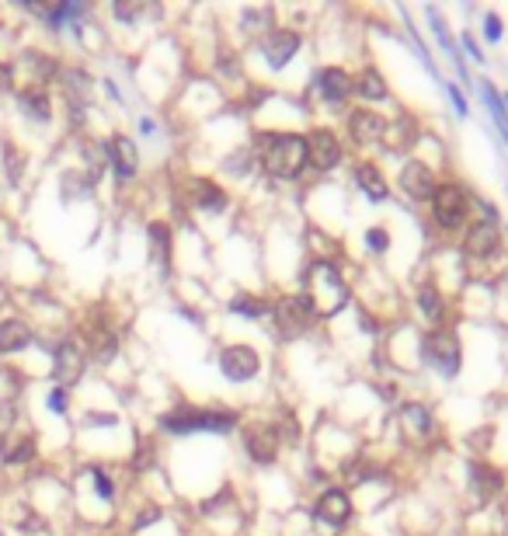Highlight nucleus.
<instances>
[{
    "mask_svg": "<svg viewBox=\"0 0 508 536\" xmlns=\"http://www.w3.org/2000/svg\"><path fill=\"white\" fill-rule=\"evenodd\" d=\"M254 157L272 178H300V171L307 167V139L296 133H261L254 139Z\"/></svg>",
    "mask_w": 508,
    "mask_h": 536,
    "instance_id": "nucleus-1",
    "label": "nucleus"
},
{
    "mask_svg": "<svg viewBox=\"0 0 508 536\" xmlns=\"http://www.w3.org/2000/svg\"><path fill=\"white\" fill-rule=\"evenodd\" d=\"M307 299L313 303L317 318H320V314H324V318H331V314H338V310L345 307L349 289H345L341 272L334 268L331 261L317 258L310 265V272H307Z\"/></svg>",
    "mask_w": 508,
    "mask_h": 536,
    "instance_id": "nucleus-2",
    "label": "nucleus"
},
{
    "mask_svg": "<svg viewBox=\"0 0 508 536\" xmlns=\"http://www.w3.org/2000/svg\"><path fill=\"white\" fill-rule=\"evenodd\" d=\"M237 415L234 411H219V408H192V404H181L175 411L160 418V429L178 432V436H188V432H234Z\"/></svg>",
    "mask_w": 508,
    "mask_h": 536,
    "instance_id": "nucleus-3",
    "label": "nucleus"
},
{
    "mask_svg": "<svg viewBox=\"0 0 508 536\" xmlns=\"http://www.w3.org/2000/svg\"><path fill=\"white\" fill-rule=\"evenodd\" d=\"M467 209H470V196L460 185H452V181L435 185V192H432V217H435V223L442 230L463 227L467 223Z\"/></svg>",
    "mask_w": 508,
    "mask_h": 536,
    "instance_id": "nucleus-4",
    "label": "nucleus"
},
{
    "mask_svg": "<svg viewBox=\"0 0 508 536\" xmlns=\"http://www.w3.org/2000/svg\"><path fill=\"white\" fill-rule=\"evenodd\" d=\"M275 324L286 338H300L303 331H310L313 320H317V310L307 299V293H296V297H286L275 303Z\"/></svg>",
    "mask_w": 508,
    "mask_h": 536,
    "instance_id": "nucleus-5",
    "label": "nucleus"
},
{
    "mask_svg": "<svg viewBox=\"0 0 508 536\" xmlns=\"http://www.w3.org/2000/svg\"><path fill=\"white\" fill-rule=\"evenodd\" d=\"M422 352H425V359H429L439 373L456 377V369H460V338L452 335V331H432V335H425Z\"/></svg>",
    "mask_w": 508,
    "mask_h": 536,
    "instance_id": "nucleus-6",
    "label": "nucleus"
},
{
    "mask_svg": "<svg viewBox=\"0 0 508 536\" xmlns=\"http://www.w3.org/2000/svg\"><path fill=\"white\" fill-rule=\"evenodd\" d=\"M261 369V356L254 352L251 345H227L219 352V373L234 383H244V379H254Z\"/></svg>",
    "mask_w": 508,
    "mask_h": 536,
    "instance_id": "nucleus-7",
    "label": "nucleus"
},
{
    "mask_svg": "<svg viewBox=\"0 0 508 536\" xmlns=\"http://www.w3.org/2000/svg\"><path fill=\"white\" fill-rule=\"evenodd\" d=\"M463 251L470 258H494L502 251V230L494 219H473L463 234Z\"/></svg>",
    "mask_w": 508,
    "mask_h": 536,
    "instance_id": "nucleus-8",
    "label": "nucleus"
},
{
    "mask_svg": "<svg viewBox=\"0 0 508 536\" xmlns=\"http://www.w3.org/2000/svg\"><path fill=\"white\" fill-rule=\"evenodd\" d=\"M80 377H84V352H80V345L74 338H66V341H59L56 352H53V379H56V387L66 390Z\"/></svg>",
    "mask_w": 508,
    "mask_h": 536,
    "instance_id": "nucleus-9",
    "label": "nucleus"
},
{
    "mask_svg": "<svg viewBox=\"0 0 508 536\" xmlns=\"http://www.w3.org/2000/svg\"><path fill=\"white\" fill-rule=\"evenodd\" d=\"M279 446H282V439H279L272 421H258V425L244 429V450L254 463H272L279 457Z\"/></svg>",
    "mask_w": 508,
    "mask_h": 536,
    "instance_id": "nucleus-10",
    "label": "nucleus"
},
{
    "mask_svg": "<svg viewBox=\"0 0 508 536\" xmlns=\"http://www.w3.org/2000/svg\"><path fill=\"white\" fill-rule=\"evenodd\" d=\"M341 143L334 137L331 129H313L310 137H307V164L317 167V171H331L341 164Z\"/></svg>",
    "mask_w": 508,
    "mask_h": 536,
    "instance_id": "nucleus-11",
    "label": "nucleus"
},
{
    "mask_svg": "<svg viewBox=\"0 0 508 536\" xmlns=\"http://www.w3.org/2000/svg\"><path fill=\"white\" fill-rule=\"evenodd\" d=\"M401 192L414 202H429L432 192H435V171L425 160H408L401 167Z\"/></svg>",
    "mask_w": 508,
    "mask_h": 536,
    "instance_id": "nucleus-12",
    "label": "nucleus"
},
{
    "mask_svg": "<svg viewBox=\"0 0 508 536\" xmlns=\"http://www.w3.org/2000/svg\"><path fill=\"white\" fill-rule=\"evenodd\" d=\"M387 126L391 122L383 119L380 112H372V108H355L352 119H349V133L359 147H372V143H380V139L387 137Z\"/></svg>",
    "mask_w": 508,
    "mask_h": 536,
    "instance_id": "nucleus-13",
    "label": "nucleus"
},
{
    "mask_svg": "<svg viewBox=\"0 0 508 536\" xmlns=\"http://www.w3.org/2000/svg\"><path fill=\"white\" fill-rule=\"evenodd\" d=\"M105 157L112 160V171H116L122 181L137 178L139 171V154H137V143L129 137H112L105 143Z\"/></svg>",
    "mask_w": 508,
    "mask_h": 536,
    "instance_id": "nucleus-14",
    "label": "nucleus"
},
{
    "mask_svg": "<svg viewBox=\"0 0 508 536\" xmlns=\"http://www.w3.org/2000/svg\"><path fill=\"white\" fill-rule=\"evenodd\" d=\"M296 49H300V32H293V28H272L265 35V42H261V53H265V60L272 63L275 70L293 60Z\"/></svg>",
    "mask_w": 508,
    "mask_h": 536,
    "instance_id": "nucleus-15",
    "label": "nucleus"
},
{
    "mask_svg": "<svg viewBox=\"0 0 508 536\" xmlns=\"http://www.w3.org/2000/svg\"><path fill=\"white\" fill-rule=\"evenodd\" d=\"M317 519L320 522H328V526H345L349 516H352V498L349 491H341V488H331V491H324V495L317 498Z\"/></svg>",
    "mask_w": 508,
    "mask_h": 536,
    "instance_id": "nucleus-16",
    "label": "nucleus"
},
{
    "mask_svg": "<svg viewBox=\"0 0 508 536\" xmlns=\"http://www.w3.org/2000/svg\"><path fill=\"white\" fill-rule=\"evenodd\" d=\"M317 91L331 101V105H341V101L355 91V80L349 77L341 66H324V70L317 74Z\"/></svg>",
    "mask_w": 508,
    "mask_h": 536,
    "instance_id": "nucleus-17",
    "label": "nucleus"
},
{
    "mask_svg": "<svg viewBox=\"0 0 508 536\" xmlns=\"http://www.w3.org/2000/svg\"><path fill=\"white\" fill-rule=\"evenodd\" d=\"M470 488L481 501H491V498L502 491V474L488 467V463H470Z\"/></svg>",
    "mask_w": 508,
    "mask_h": 536,
    "instance_id": "nucleus-18",
    "label": "nucleus"
},
{
    "mask_svg": "<svg viewBox=\"0 0 508 536\" xmlns=\"http://www.w3.org/2000/svg\"><path fill=\"white\" fill-rule=\"evenodd\" d=\"M32 345V328L25 320L11 318V320H0V352H21Z\"/></svg>",
    "mask_w": 508,
    "mask_h": 536,
    "instance_id": "nucleus-19",
    "label": "nucleus"
},
{
    "mask_svg": "<svg viewBox=\"0 0 508 536\" xmlns=\"http://www.w3.org/2000/svg\"><path fill=\"white\" fill-rule=\"evenodd\" d=\"M18 108L32 122H49L53 119V108H49V95L42 87H25L18 95Z\"/></svg>",
    "mask_w": 508,
    "mask_h": 536,
    "instance_id": "nucleus-20",
    "label": "nucleus"
},
{
    "mask_svg": "<svg viewBox=\"0 0 508 536\" xmlns=\"http://www.w3.org/2000/svg\"><path fill=\"white\" fill-rule=\"evenodd\" d=\"M355 181H359V188L370 196L372 202H383L387 199V178H383V171L376 167V164H359V171H355Z\"/></svg>",
    "mask_w": 508,
    "mask_h": 536,
    "instance_id": "nucleus-21",
    "label": "nucleus"
},
{
    "mask_svg": "<svg viewBox=\"0 0 508 536\" xmlns=\"http://www.w3.org/2000/svg\"><path fill=\"white\" fill-rule=\"evenodd\" d=\"M192 199H196L198 209H209V213L227 209V192H223L219 185H213V181H206V178L192 181Z\"/></svg>",
    "mask_w": 508,
    "mask_h": 536,
    "instance_id": "nucleus-22",
    "label": "nucleus"
},
{
    "mask_svg": "<svg viewBox=\"0 0 508 536\" xmlns=\"http://www.w3.org/2000/svg\"><path fill=\"white\" fill-rule=\"evenodd\" d=\"M418 310L425 314V320L432 324H439L442 314H446V303H442V293H439V286L435 282H425L422 289H418Z\"/></svg>",
    "mask_w": 508,
    "mask_h": 536,
    "instance_id": "nucleus-23",
    "label": "nucleus"
},
{
    "mask_svg": "<svg viewBox=\"0 0 508 536\" xmlns=\"http://www.w3.org/2000/svg\"><path fill=\"white\" fill-rule=\"evenodd\" d=\"M147 240H150V255L160 268H168V258H171V230L164 223H150L147 230Z\"/></svg>",
    "mask_w": 508,
    "mask_h": 536,
    "instance_id": "nucleus-24",
    "label": "nucleus"
},
{
    "mask_svg": "<svg viewBox=\"0 0 508 536\" xmlns=\"http://www.w3.org/2000/svg\"><path fill=\"white\" fill-rule=\"evenodd\" d=\"M0 457H4V463H28V460H36V439L32 436L4 439Z\"/></svg>",
    "mask_w": 508,
    "mask_h": 536,
    "instance_id": "nucleus-25",
    "label": "nucleus"
},
{
    "mask_svg": "<svg viewBox=\"0 0 508 536\" xmlns=\"http://www.w3.org/2000/svg\"><path fill=\"white\" fill-rule=\"evenodd\" d=\"M355 91L370 101H383L387 98V80L380 77V70H362L355 80Z\"/></svg>",
    "mask_w": 508,
    "mask_h": 536,
    "instance_id": "nucleus-26",
    "label": "nucleus"
},
{
    "mask_svg": "<svg viewBox=\"0 0 508 536\" xmlns=\"http://www.w3.org/2000/svg\"><path fill=\"white\" fill-rule=\"evenodd\" d=\"M87 341H91V352H95V359H98V362H108V359L116 356V349H118V338L112 335L108 328H95Z\"/></svg>",
    "mask_w": 508,
    "mask_h": 536,
    "instance_id": "nucleus-27",
    "label": "nucleus"
},
{
    "mask_svg": "<svg viewBox=\"0 0 508 536\" xmlns=\"http://www.w3.org/2000/svg\"><path fill=\"white\" fill-rule=\"evenodd\" d=\"M230 310H234V314H240V318L258 320V318H265V314H269V303H265V299H254V297H244V293H240V297L230 299Z\"/></svg>",
    "mask_w": 508,
    "mask_h": 536,
    "instance_id": "nucleus-28",
    "label": "nucleus"
},
{
    "mask_svg": "<svg viewBox=\"0 0 508 536\" xmlns=\"http://www.w3.org/2000/svg\"><path fill=\"white\" fill-rule=\"evenodd\" d=\"M401 418H411V425H414L422 436H425V432L432 429L429 408H422V404H404V408H401Z\"/></svg>",
    "mask_w": 508,
    "mask_h": 536,
    "instance_id": "nucleus-29",
    "label": "nucleus"
},
{
    "mask_svg": "<svg viewBox=\"0 0 508 536\" xmlns=\"http://www.w3.org/2000/svg\"><path fill=\"white\" fill-rule=\"evenodd\" d=\"M95 491L105 501H112V495H116V484H112V477L105 474V470H95Z\"/></svg>",
    "mask_w": 508,
    "mask_h": 536,
    "instance_id": "nucleus-30",
    "label": "nucleus"
},
{
    "mask_svg": "<svg viewBox=\"0 0 508 536\" xmlns=\"http://www.w3.org/2000/svg\"><path fill=\"white\" fill-rule=\"evenodd\" d=\"M118 418L116 415H105V411H87L84 415V425H91V429H112Z\"/></svg>",
    "mask_w": 508,
    "mask_h": 536,
    "instance_id": "nucleus-31",
    "label": "nucleus"
},
{
    "mask_svg": "<svg viewBox=\"0 0 508 536\" xmlns=\"http://www.w3.org/2000/svg\"><path fill=\"white\" fill-rule=\"evenodd\" d=\"M366 244H370L372 251H387V248H391V238H387L383 227H372L370 234H366Z\"/></svg>",
    "mask_w": 508,
    "mask_h": 536,
    "instance_id": "nucleus-32",
    "label": "nucleus"
},
{
    "mask_svg": "<svg viewBox=\"0 0 508 536\" xmlns=\"http://www.w3.org/2000/svg\"><path fill=\"white\" fill-rule=\"evenodd\" d=\"M46 404H49V411L66 415V390H63V387H53V390H49V398H46Z\"/></svg>",
    "mask_w": 508,
    "mask_h": 536,
    "instance_id": "nucleus-33",
    "label": "nucleus"
},
{
    "mask_svg": "<svg viewBox=\"0 0 508 536\" xmlns=\"http://www.w3.org/2000/svg\"><path fill=\"white\" fill-rule=\"evenodd\" d=\"M484 35H488L491 42L502 39V18H498L494 11H488V15H484Z\"/></svg>",
    "mask_w": 508,
    "mask_h": 536,
    "instance_id": "nucleus-34",
    "label": "nucleus"
},
{
    "mask_svg": "<svg viewBox=\"0 0 508 536\" xmlns=\"http://www.w3.org/2000/svg\"><path fill=\"white\" fill-rule=\"evenodd\" d=\"M143 15V7L139 4H116V18L118 21H137Z\"/></svg>",
    "mask_w": 508,
    "mask_h": 536,
    "instance_id": "nucleus-35",
    "label": "nucleus"
},
{
    "mask_svg": "<svg viewBox=\"0 0 508 536\" xmlns=\"http://www.w3.org/2000/svg\"><path fill=\"white\" fill-rule=\"evenodd\" d=\"M157 519H160V509H157V505H150V509H143V512H139V519L133 522V530H143L147 522H157Z\"/></svg>",
    "mask_w": 508,
    "mask_h": 536,
    "instance_id": "nucleus-36",
    "label": "nucleus"
},
{
    "mask_svg": "<svg viewBox=\"0 0 508 536\" xmlns=\"http://www.w3.org/2000/svg\"><path fill=\"white\" fill-rule=\"evenodd\" d=\"M11 421H15V404H11V400H0V432H4Z\"/></svg>",
    "mask_w": 508,
    "mask_h": 536,
    "instance_id": "nucleus-37",
    "label": "nucleus"
},
{
    "mask_svg": "<svg viewBox=\"0 0 508 536\" xmlns=\"http://www.w3.org/2000/svg\"><path fill=\"white\" fill-rule=\"evenodd\" d=\"M463 46H467V53H470V56H473V60H481V63H484V53H481V46L473 42V35H470V32H463Z\"/></svg>",
    "mask_w": 508,
    "mask_h": 536,
    "instance_id": "nucleus-38",
    "label": "nucleus"
},
{
    "mask_svg": "<svg viewBox=\"0 0 508 536\" xmlns=\"http://www.w3.org/2000/svg\"><path fill=\"white\" fill-rule=\"evenodd\" d=\"M450 98H452V105H456V112H460V116H467V101H463V95H460V87H456V84H450Z\"/></svg>",
    "mask_w": 508,
    "mask_h": 536,
    "instance_id": "nucleus-39",
    "label": "nucleus"
},
{
    "mask_svg": "<svg viewBox=\"0 0 508 536\" xmlns=\"http://www.w3.org/2000/svg\"><path fill=\"white\" fill-rule=\"evenodd\" d=\"M505 105H508V95H505Z\"/></svg>",
    "mask_w": 508,
    "mask_h": 536,
    "instance_id": "nucleus-40",
    "label": "nucleus"
}]
</instances>
